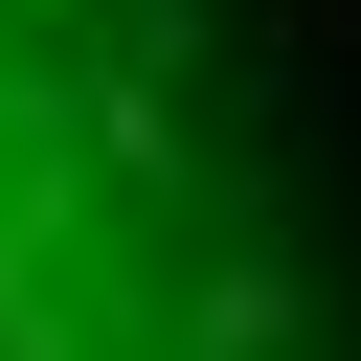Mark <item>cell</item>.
<instances>
[{"mask_svg":"<svg viewBox=\"0 0 361 361\" xmlns=\"http://www.w3.org/2000/svg\"><path fill=\"white\" fill-rule=\"evenodd\" d=\"M0 361H316L203 0H0Z\"/></svg>","mask_w":361,"mask_h":361,"instance_id":"obj_1","label":"cell"}]
</instances>
